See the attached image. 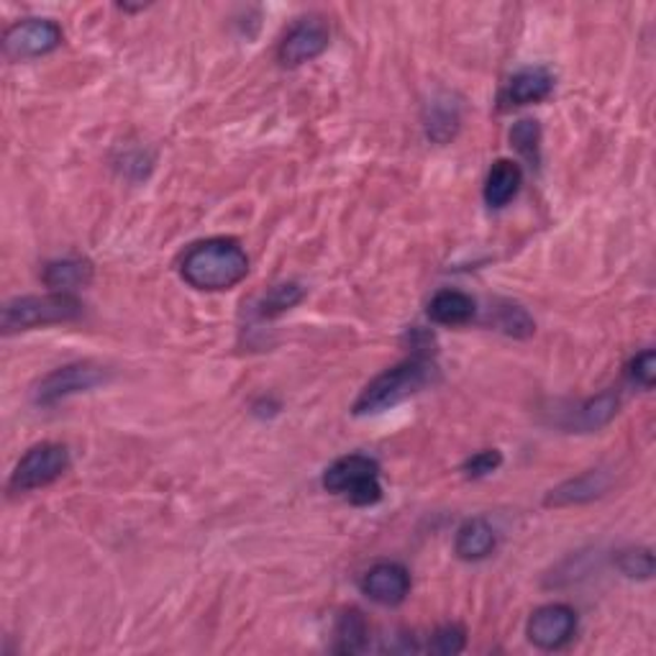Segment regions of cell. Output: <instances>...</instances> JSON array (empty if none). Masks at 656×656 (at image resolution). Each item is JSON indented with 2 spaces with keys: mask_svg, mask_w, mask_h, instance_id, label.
<instances>
[{
  "mask_svg": "<svg viewBox=\"0 0 656 656\" xmlns=\"http://www.w3.org/2000/svg\"><path fill=\"white\" fill-rule=\"evenodd\" d=\"M511 144L531 164H538V160H542V127H538V121L521 119L518 123H513Z\"/></svg>",
  "mask_w": 656,
  "mask_h": 656,
  "instance_id": "44dd1931",
  "label": "cell"
},
{
  "mask_svg": "<svg viewBox=\"0 0 656 656\" xmlns=\"http://www.w3.org/2000/svg\"><path fill=\"white\" fill-rule=\"evenodd\" d=\"M628 374H631V380L636 382V385H642L644 390H652L654 380H656V354H654V349H644L642 354H636L634 359H631Z\"/></svg>",
  "mask_w": 656,
  "mask_h": 656,
  "instance_id": "484cf974",
  "label": "cell"
},
{
  "mask_svg": "<svg viewBox=\"0 0 656 656\" xmlns=\"http://www.w3.org/2000/svg\"><path fill=\"white\" fill-rule=\"evenodd\" d=\"M67 470H69L67 447L52 441L36 444V447H31L26 455L21 457V462L15 464L11 482H8V490L31 492L39 488H46L52 485V482H57Z\"/></svg>",
  "mask_w": 656,
  "mask_h": 656,
  "instance_id": "5b68a950",
  "label": "cell"
},
{
  "mask_svg": "<svg viewBox=\"0 0 656 656\" xmlns=\"http://www.w3.org/2000/svg\"><path fill=\"white\" fill-rule=\"evenodd\" d=\"M500 464H503V455H500L498 449H485V451H478V455L467 459L462 472L470 480H480V478H488V474L495 472Z\"/></svg>",
  "mask_w": 656,
  "mask_h": 656,
  "instance_id": "d4e9b609",
  "label": "cell"
},
{
  "mask_svg": "<svg viewBox=\"0 0 656 656\" xmlns=\"http://www.w3.org/2000/svg\"><path fill=\"white\" fill-rule=\"evenodd\" d=\"M370 642V623L359 611H343L334 628V652L336 654H359Z\"/></svg>",
  "mask_w": 656,
  "mask_h": 656,
  "instance_id": "d6986e66",
  "label": "cell"
},
{
  "mask_svg": "<svg viewBox=\"0 0 656 656\" xmlns=\"http://www.w3.org/2000/svg\"><path fill=\"white\" fill-rule=\"evenodd\" d=\"M179 275L195 291H231L249 275V256L237 239H206L187 249L179 262Z\"/></svg>",
  "mask_w": 656,
  "mask_h": 656,
  "instance_id": "6da1fadb",
  "label": "cell"
},
{
  "mask_svg": "<svg viewBox=\"0 0 656 656\" xmlns=\"http://www.w3.org/2000/svg\"><path fill=\"white\" fill-rule=\"evenodd\" d=\"M464 631L459 626H444L436 631L431 636V642H428V652L431 654H441V656H449V654H459L464 649Z\"/></svg>",
  "mask_w": 656,
  "mask_h": 656,
  "instance_id": "cb8c5ba5",
  "label": "cell"
},
{
  "mask_svg": "<svg viewBox=\"0 0 656 656\" xmlns=\"http://www.w3.org/2000/svg\"><path fill=\"white\" fill-rule=\"evenodd\" d=\"M498 328L513 339H528L536 331L534 318L526 314V308L515 306V303H503L498 308Z\"/></svg>",
  "mask_w": 656,
  "mask_h": 656,
  "instance_id": "7402d4cb",
  "label": "cell"
},
{
  "mask_svg": "<svg viewBox=\"0 0 656 656\" xmlns=\"http://www.w3.org/2000/svg\"><path fill=\"white\" fill-rule=\"evenodd\" d=\"M434 378V364L426 357H413L395 364L393 370L382 372L359 393L354 403V416H372L387 408H395L397 403L408 401L420 393Z\"/></svg>",
  "mask_w": 656,
  "mask_h": 656,
  "instance_id": "7a4b0ae2",
  "label": "cell"
},
{
  "mask_svg": "<svg viewBox=\"0 0 656 656\" xmlns=\"http://www.w3.org/2000/svg\"><path fill=\"white\" fill-rule=\"evenodd\" d=\"M362 592L378 605H401L411 595V575L395 561H380L362 577Z\"/></svg>",
  "mask_w": 656,
  "mask_h": 656,
  "instance_id": "30bf717a",
  "label": "cell"
},
{
  "mask_svg": "<svg viewBox=\"0 0 656 656\" xmlns=\"http://www.w3.org/2000/svg\"><path fill=\"white\" fill-rule=\"evenodd\" d=\"M611 488V478L603 470L584 472L580 478L561 482L559 488H554L549 495H546V505H580L590 503L600 495H605V490Z\"/></svg>",
  "mask_w": 656,
  "mask_h": 656,
  "instance_id": "5bb4252c",
  "label": "cell"
},
{
  "mask_svg": "<svg viewBox=\"0 0 656 656\" xmlns=\"http://www.w3.org/2000/svg\"><path fill=\"white\" fill-rule=\"evenodd\" d=\"M554 90V75L546 67H523L515 73L505 88L500 90L498 103L500 108H515V106H531L542 103L551 96Z\"/></svg>",
  "mask_w": 656,
  "mask_h": 656,
  "instance_id": "8fae6325",
  "label": "cell"
},
{
  "mask_svg": "<svg viewBox=\"0 0 656 656\" xmlns=\"http://www.w3.org/2000/svg\"><path fill=\"white\" fill-rule=\"evenodd\" d=\"M42 280L52 293L77 291V287L90 285L92 264L88 260H75V256H67V260H57V262L46 264L42 272Z\"/></svg>",
  "mask_w": 656,
  "mask_h": 656,
  "instance_id": "ac0fdd59",
  "label": "cell"
},
{
  "mask_svg": "<svg viewBox=\"0 0 656 656\" xmlns=\"http://www.w3.org/2000/svg\"><path fill=\"white\" fill-rule=\"evenodd\" d=\"M523 185V170L513 160H498L492 164L485 179V203L490 208H505Z\"/></svg>",
  "mask_w": 656,
  "mask_h": 656,
  "instance_id": "9a60e30c",
  "label": "cell"
},
{
  "mask_svg": "<svg viewBox=\"0 0 656 656\" xmlns=\"http://www.w3.org/2000/svg\"><path fill=\"white\" fill-rule=\"evenodd\" d=\"M619 405H621L619 395H615L613 390H605V393H600L595 397H590V401L577 405L561 426H565L567 431H577V434L600 431V428H605L615 418Z\"/></svg>",
  "mask_w": 656,
  "mask_h": 656,
  "instance_id": "4fadbf2b",
  "label": "cell"
},
{
  "mask_svg": "<svg viewBox=\"0 0 656 656\" xmlns=\"http://www.w3.org/2000/svg\"><path fill=\"white\" fill-rule=\"evenodd\" d=\"M324 488L334 495L347 498L351 505H374L382 500L380 464L372 457L349 455L336 459L324 472Z\"/></svg>",
  "mask_w": 656,
  "mask_h": 656,
  "instance_id": "277c9868",
  "label": "cell"
},
{
  "mask_svg": "<svg viewBox=\"0 0 656 656\" xmlns=\"http://www.w3.org/2000/svg\"><path fill=\"white\" fill-rule=\"evenodd\" d=\"M303 298H306V291H303L298 283H285V285L272 287V291L264 295L260 303V316L275 318L280 314H285V310L298 306Z\"/></svg>",
  "mask_w": 656,
  "mask_h": 656,
  "instance_id": "ffe728a7",
  "label": "cell"
},
{
  "mask_svg": "<svg viewBox=\"0 0 656 656\" xmlns=\"http://www.w3.org/2000/svg\"><path fill=\"white\" fill-rule=\"evenodd\" d=\"M619 569L631 580H652L654 554L649 549H626L619 554Z\"/></svg>",
  "mask_w": 656,
  "mask_h": 656,
  "instance_id": "603a6c76",
  "label": "cell"
},
{
  "mask_svg": "<svg viewBox=\"0 0 656 656\" xmlns=\"http://www.w3.org/2000/svg\"><path fill=\"white\" fill-rule=\"evenodd\" d=\"M62 44V29L52 19H23L3 36V54L11 62L44 57Z\"/></svg>",
  "mask_w": 656,
  "mask_h": 656,
  "instance_id": "52a82bcc",
  "label": "cell"
},
{
  "mask_svg": "<svg viewBox=\"0 0 656 656\" xmlns=\"http://www.w3.org/2000/svg\"><path fill=\"white\" fill-rule=\"evenodd\" d=\"M83 316V303L69 293L50 295H23V298L8 300L0 316L3 334L29 331L36 326L67 324Z\"/></svg>",
  "mask_w": 656,
  "mask_h": 656,
  "instance_id": "3957f363",
  "label": "cell"
},
{
  "mask_svg": "<svg viewBox=\"0 0 656 656\" xmlns=\"http://www.w3.org/2000/svg\"><path fill=\"white\" fill-rule=\"evenodd\" d=\"M474 314H478L474 298L462 291H439L428 303V318L439 326H464Z\"/></svg>",
  "mask_w": 656,
  "mask_h": 656,
  "instance_id": "2e32d148",
  "label": "cell"
},
{
  "mask_svg": "<svg viewBox=\"0 0 656 656\" xmlns=\"http://www.w3.org/2000/svg\"><path fill=\"white\" fill-rule=\"evenodd\" d=\"M498 546V536L488 521L472 518L462 523V528L457 531L455 538V551L459 559L464 561H480L490 557Z\"/></svg>",
  "mask_w": 656,
  "mask_h": 656,
  "instance_id": "e0dca14e",
  "label": "cell"
},
{
  "mask_svg": "<svg viewBox=\"0 0 656 656\" xmlns=\"http://www.w3.org/2000/svg\"><path fill=\"white\" fill-rule=\"evenodd\" d=\"M106 382L108 370L92 362H73L57 367V370L39 380V385L34 387V403L50 408V405H57L77 393H88V390L106 385Z\"/></svg>",
  "mask_w": 656,
  "mask_h": 656,
  "instance_id": "8992f818",
  "label": "cell"
},
{
  "mask_svg": "<svg viewBox=\"0 0 656 656\" xmlns=\"http://www.w3.org/2000/svg\"><path fill=\"white\" fill-rule=\"evenodd\" d=\"M424 127L426 136L436 144H447L457 136L459 127H462V106L455 96L449 92H439L428 100L426 113H424Z\"/></svg>",
  "mask_w": 656,
  "mask_h": 656,
  "instance_id": "7c38bea8",
  "label": "cell"
},
{
  "mask_svg": "<svg viewBox=\"0 0 656 656\" xmlns=\"http://www.w3.org/2000/svg\"><path fill=\"white\" fill-rule=\"evenodd\" d=\"M328 26L321 19H300L283 36L277 46V59L283 67H300L306 62L321 57L328 50Z\"/></svg>",
  "mask_w": 656,
  "mask_h": 656,
  "instance_id": "9c48e42d",
  "label": "cell"
},
{
  "mask_svg": "<svg viewBox=\"0 0 656 656\" xmlns=\"http://www.w3.org/2000/svg\"><path fill=\"white\" fill-rule=\"evenodd\" d=\"M528 642L544 652H557L567 646L577 634V613L569 605H542L528 619Z\"/></svg>",
  "mask_w": 656,
  "mask_h": 656,
  "instance_id": "ba28073f",
  "label": "cell"
}]
</instances>
